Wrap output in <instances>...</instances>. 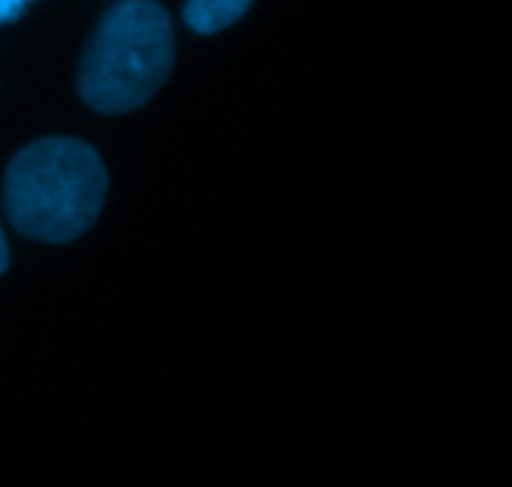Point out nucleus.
Returning <instances> with one entry per match:
<instances>
[{
  "label": "nucleus",
  "mask_w": 512,
  "mask_h": 487,
  "mask_svg": "<svg viewBox=\"0 0 512 487\" xmlns=\"http://www.w3.org/2000/svg\"><path fill=\"white\" fill-rule=\"evenodd\" d=\"M108 175L88 143L43 138L20 150L5 173V210L25 238L70 243L98 220Z\"/></svg>",
  "instance_id": "1"
},
{
  "label": "nucleus",
  "mask_w": 512,
  "mask_h": 487,
  "mask_svg": "<svg viewBox=\"0 0 512 487\" xmlns=\"http://www.w3.org/2000/svg\"><path fill=\"white\" fill-rule=\"evenodd\" d=\"M175 38L168 10L155 0H125L110 8L80 58V98L98 113H130L168 80Z\"/></svg>",
  "instance_id": "2"
},
{
  "label": "nucleus",
  "mask_w": 512,
  "mask_h": 487,
  "mask_svg": "<svg viewBox=\"0 0 512 487\" xmlns=\"http://www.w3.org/2000/svg\"><path fill=\"white\" fill-rule=\"evenodd\" d=\"M253 0H188L183 18L195 33H218L245 15Z\"/></svg>",
  "instance_id": "3"
},
{
  "label": "nucleus",
  "mask_w": 512,
  "mask_h": 487,
  "mask_svg": "<svg viewBox=\"0 0 512 487\" xmlns=\"http://www.w3.org/2000/svg\"><path fill=\"white\" fill-rule=\"evenodd\" d=\"M30 0H0V23H10L25 10Z\"/></svg>",
  "instance_id": "4"
},
{
  "label": "nucleus",
  "mask_w": 512,
  "mask_h": 487,
  "mask_svg": "<svg viewBox=\"0 0 512 487\" xmlns=\"http://www.w3.org/2000/svg\"><path fill=\"white\" fill-rule=\"evenodd\" d=\"M8 260H10V253H8V243H5L3 228H0V275H3V273H5V268H8Z\"/></svg>",
  "instance_id": "5"
}]
</instances>
